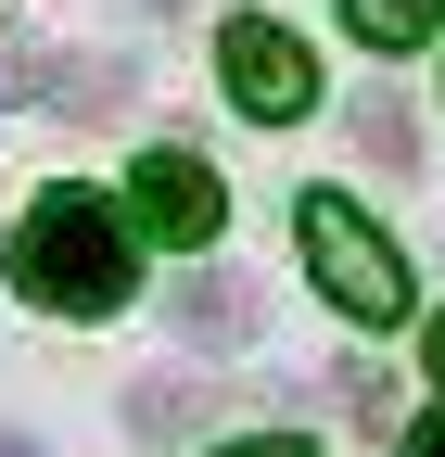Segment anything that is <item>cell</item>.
<instances>
[{"label": "cell", "instance_id": "cell-10", "mask_svg": "<svg viewBox=\"0 0 445 457\" xmlns=\"http://www.w3.org/2000/svg\"><path fill=\"white\" fill-rule=\"evenodd\" d=\"M216 457H318L306 432H255V445H216Z\"/></svg>", "mask_w": 445, "mask_h": 457}, {"label": "cell", "instance_id": "cell-4", "mask_svg": "<svg viewBox=\"0 0 445 457\" xmlns=\"http://www.w3.org/2000/svg\"><path fill=\"white\" fill-rule=\"evenodd\" d=\"M128 216L153 228V242L204 254L216 228H230V191H216V165H204V153H140V165H128Z\"/></svg>", "mask_w": 445, "mask_h": 457}, {"label": "cell", "instance_id": "cell-11", "mask_svg": "<svg viewBox=\"0 0 445 457\" xmlns=\"http://www.w3.org/2000/svg\"><path fill=\"white\" fill-rule=\"evenodd\" d=\"M407 457H445V420H420V445H407Z\"/></svg>", "mask_w": 445, "mask_h": 457}, {"label": "cell", "instance_id": "cell-2", "mask_svg": "<svg viewBox=\"0 0 445 457\" xmlns=\"http://www.w3.org/2000/svg\"><path fill=\"white\" fill-rule=\"evenodd\" d=\"M293 242H306V279H318L344 318H369V330H395V318H407V254L382 242V228H369L344 191H306Z\"/></svg>", "mask_w": 445, "mask_h": 457}, {"label": "cell", "instance_id": "cell-9", "mask_svg": "<svg viewBox=\"0 0 445 457\" xmlns=\"http://www.w3.org/2000/svg\"><path fill=\"white\" fill-rule=\"evenodd\" d=\"M13 89H38V51H26V38H0V102H13Z\"/></svg>", "mask_w": 445, "mask_h": 457}, {"label": "cell", "instance_id": "cell-12", "mask_svg": "<svg viewBox=\"0 0 445 457\" xmlns=\"http://www.w3.org/2000/svg\"><path fill=\"white\" fill-rule=\"evenodd\" d=\"M0 457H38V445H26V432H0Z\"/></svg>", "mask_w": 445, "mask_h": 457}, {"label": "cell", "instance_id": "cell-13", "mask_svg": "<svg viewBox=\"0 0 445 457\" xmlns=\"http://www.w3.org/2000/svg\"><path fill=\"white\" fill-rule=\"evenodd\" d=\"M432 381H445V318H432Z\"/></svg>", "mask_w": 445, "mask_h": 457}, {"label": "cell", "instance_id": "cell-5", "mask_svg": "<svg viewBox=\"0 0 445 457\" xmlns=\"http://www.w3.org/2000/svg\"><path fill=\"white\" fill-rule=\"evenodd\" d=\"M179 330L191 343H255V293L242 279H179Z\"/></svg>", "mask_w": 445, "mask_h": 457}, {"label": "cell", "instance_id": "cell-3", "mask_svg": "<svg viewBox=\"0 0 445 457\" xmlns=\"http://www.w3.org/2000/svg\"><path fill=\"white\" fill-rule=\"evenodd\" d=\"M216 77H230V102L255 114V128H293V114L318 102V64H306V38H293V26H267V13H242L230 38H216Z\"/></svg>", "mask_w": 445, "mask_h": 457}, {"label": "cell", "instance_id": "cell-1", "mask_svg": "<svg viewBox=\"0 0 445 457\" xmlns=\"http://www.w3.org/2000/svg\"><path fill=\"white\" fill-rule=\"evenodd\" d=\"M128 279H140V254H128V228H115L102 191H51V204L13 228V293L51 305V318H115Z\"/></svg>", "mask_w": 445, "mask_h": 457}, {"label": "cell", "instance_id": "cell-8", "mask_svg": "<svg viewBox=\"0 0 445 457\" xmlns=\"http://www.w3.org/2000/svg\"><path fill=\"white\" fill-rule=\"evenodd\" d=\"M357 140H369L382 165H407V114H395V102H369V114H357Z\"/></svg>", "mask_w": 445, "mask_h": 457}, {"label": "cell", "instance_id": "cell-6", "mask_svg": "<svg viewBox=\"0 0 445 457\" xmlns=\"http://www.w3.org/2000/svg\"><path fill=\"white\" fill-rule=\"evenodd\" d=\"M344 26H357L369 51H420V38L445 26V0H344Z\"/></svg>", "mask_w": 445, "mask_h": 457}, {"label": "cell", "instance_id": "cell-7", "mask_svg": "<svg viewBox=\"0 0 445 457\" xmlns=\"http://www.w3.org/2000/svg\"><path fill=\"white\" fill-rule=\"evenodd\" d=\"M191 420H204V394H191V381H165V369L128 394V432H140V445H191Z\"/></svg>", "mask_w": 445, "mask_h": 457}]
</instances>
